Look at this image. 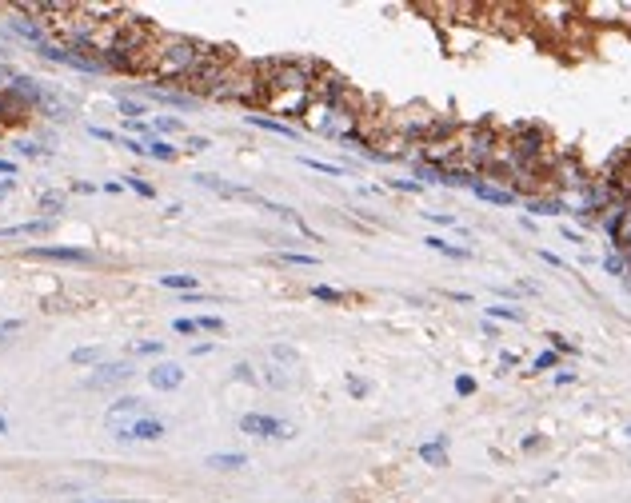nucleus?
<instances>
[{"mask_svg":"<svg viewBox=\"0 0 631 503\" xmlns=\"http://www.w3.org/2000/svg\"><path fill=\"white\" fill-rule=\"evenodd\" d=\"M528 212H532V216H567V212H571V200H567V196H556V192H547V196L528 200Z\"/></svg>","mask_w":631,"mask_h":503,"instance_id":"9d476101","label":"nucleus"},{"mask_svg":"<svg viewBox=\"0 0 631 503\" xmlns=\"http://www.w3.org/2000/svg\"><path fill=\"white\" fill-rule=\"evenodd\" d=\"M628 439H631V428H628Z\"/></svg>","mask_w":631,"mask_h":503,"instance_id":"680f3d73","label":"nucleus"},{"mask_svg":"<svg viewBox=\"0 0 631 503\" xmlns=\"http://www.w3.org/2000/svg\"><path fill=\"white\" fill-rule=\"evenodd\" d=\"M24 323L21 320H0V343L8 340V336H16V332H21Z\"/></svg>","mask_w":631,"mask_h":503,"instance_id":"a19ab883","label":"nucleus"},{"mask_svg":"<svg viewBox=\"0 0 631 503\" xmlns=\"http://www.w3.org/2000/svg\"><path fill=\"white\" fill-rule=\"evenodd\" d=\"M140 415H148V408H144V400H136V395H120L116 404L108 408V424L116 428L120 419H128V424H132V419H140Z\"/></svg>","mask_w":631,"mask_h":503,"instance_id":"1a4fd4ad","label":"nucleus"},{"mask_svg":"<svg viewBox=\"0 0 631 503\" xmlns=\"http://www.w3.org/2000/svg\"><path fill=\"white\" fill-rule=\"evenodd\" d=\"M348 395H356V400H364V395H368V384H360L356 376H348Z\"/></svg>","mask_w":631,"mask_h":503,"instance_id":"c03bdc74","label":"nucleus"},{"mask_svg":"<svg viewBox=\"0 0 631 503\" xmlns=\"http://www.w3.org/2000/svg\"><path fill=\"white\" fill-rule=\"evenodd\" d=\"M240 432L244 435H260V439H292V424H284V419H276V415H260V412H252V415H244L240 419Z\"/></svg>","mask_w":631,"mask_h":503,"instance_id":"7ed1b4c3","label":"nucleus"},{"mask_svg":"<svg viewBox=\"0 0 631 503\" xmlns=\"http://www.w3.org/2000/svg\"><path fill=\"white\" fill-rule=\"evenodd\" d=\"M388 188H396V192H408V196H420L423 184L420 180H388Z\"/></svg>","mask_w":631,"mask_h":503,"instance_id":"f704fd0d","label":"nucleus"},{"mask_svg":"<svg viewBox=\"0 0 631 503\" xmlns=\"http://www.w3.org/2000/svg\"><path fill=\"white\" fill-rule=\"evenodd\" d=\"M232 376L240 380V384H256V371H252L248 364H236V367H232Z\"/></svg>","mask_w":631,"mask_h":503,"instance_id":"58836bf2","label":"nucleus"},{"mask_svg":"<svg viewBox=\"0 0 631 503\" xmlns=\"http://www.w3.org/2000/svg\"><path fill=\"white\" fill-rule=\"evenodd\" d=\"M412 172H416V180L428 188V184H444V172L440 168H432V164H423V160H416L412 164Z\"/></svg>","mask_w":631,"mask_h":503,"instance_id":"412c9836","label":"nucleus"},{"mask_svg":"<svg viewBox=\"0 0 631 503\" xmlns=\"http://www.w3.org/2000/svg\"><path fill=\"white\" fill-rule=\"evenodd\" d=\"M488 312V320H508V323H523V312L519 308H512V304H491V308H484Z\"/></svg>","mask_w":631,"mask_h":503,"instance_id":"a211bd4d","label":"nucleus"},{"mask_svg":"<svg viewBox=\"0 0 631 503\" xmlns=\"http://www.w3.org/2000/svg\"><path fill=\"white\" fill-rule=\"evenodd\" d=\"M460 144H464V168H471L475 176H484V172L491 168V160H495V152H499L504 140H499V132L484 120V124L468 128V132L460 136Z\"/></svg>","mask_w":631,"mask_h":503,"instance_id":"f03ea898","label":"nucleus"},{"mask_svg":"<svg viewBox=\"0 0 631 503\" xmlns=\"http://www.w3.org/2000/svg\"><path fill=\"white\" fill-rule=\"evenodd\" d=\"M0 435H8V424H4V415H0Z\"/></svg>","mask_w":631,"mask_h":503,"instance_id":"bf43d9fd","label":"nucleus"},{"mask_svg":"<svg viewBox=\"0 0 631 503\" xmlns=\"http://www.w3.org/2000/svg\"><path fill=\"white\" fill-rule=\"evenodd\" d=\"M124 188H132V192H136V196H144V200H152V196H156V188H152L148 180H140V176H124Z\"/></svg>","mask_w":631,"mask_h":503,"instance_id":"a878e982","label":"nucleus"},{"mask_svg":"<svg viewBox=\"0 0 631 503\" xmlns=\"http://www.w3.org/2000/svg\"><path fill=\"white\" fill-rule=\"evenodd\" d=\"M556 384L567 388V384H576V371H556Z\"/></svg>","mask_w":631,"mask_h":503,"instance_id":"603ef678","label":"nucleus"},{"mask_svg":"<svg viewBox=\"0 0 631 503\" xmlns=\"http://www.w3.org/2000/svg\"><path fill=\"white\" fill-rule=\"evenodd\" d=\"M196 184H200V188H212V192H220V196H252L248 188H240V184H224L220 176H208V172H200Z\"/></svg>","mask_w":631,"mask_h":503,"instance_id":"ddd939ff","label":"nucleus"},{"mask_svg":"<svg viewBox=\"0 0 631 503\" xmlns=\"http://www.w3.org/2000/svg\"><path fill=\"white\" fill-rule=\"evenodd\" d=\"M304 168H312V172H320V176H344V168L340 164H327V160H312V156H304Z\"/></svg>","mask_w":631,"mask_h":503,"instance_id":"5701e85b","label":"nucleus"},{"mask_svg":"<svg viewBox=\"0 0 631 503\" xmlns=\"http://www.w3.org/2000/svg\"><path fill=\"white\" fill-rule=\"evenodd\" d=\"M132 376H136V371H132V364H124V360H120V364H100V367L92 371V376L84 380V388H88V391H100V388H120V384H128Z\"/></svg>","mask_w":631,"mask_h":503,"instance_id":"20e7f679","label":"nucleus"},{"mask_svg":"<svg viewBox=\"0 0 631 503\" xmlns=\"http://www.w3.org/2000/svg\"><path fill=\"white\" fill-rule=\"evenodd\" d=\"M539 260H543V264H552V268H563V260L556 256V251H539Z\"/></svg>","mask_w":631,"mask_h":503,"instance_id":"3c124183","label":"nucleus"},{"mask_svg":"<svg viewBox=\"0 0 631 503\" xmlns=\"http://www.w3.org/2000/svg\"><path fill=\"white\" fill-rule=\"evenodd\" d=\"M164 352V340H136L132 343V356H160Z\"/></svg>","mask_w":631,"mask_h":503,"instance_id":"c85d7f7f","label":"nucleus"},{"mask_svg":"<svg viewBox=\"0 0 631 503\" xmlns=\"http://www.w3.org/2000/svg\"><path fill=\"white\" fill-rule=\"evenodd\" d=\"M164 288H176V292H196V275H160Z\"/></svg>","mask_w":631,"mask_h":503,"instance_id":"4be33fe9","label":"nucleus"},{"mask_svg":"<svg viewBox=\"0 0 631 503\" xmlns=\"http://www.w3.org/2000/svg\"><path fill=\"white\" fill-rule=\"evenodd\" d=\"M272 356H276V360H284V364H296V352H292V347H284V343H276V347H272Z\"/></svg>","mask_w":631,"mask_h":503,"instance_id":"a18cd8bd","label":"nucleus"},{"mask_svg":"<svg viewBox=\"0 0 631 503\" xmlns=\"http://www.w3.org/2000/svg\"><path fill=\"white\" fill-rule=\"evenodd\" d=\"M623 284H628V292H631V275H623Z\"/></svg>","mask_w":631,"mask_h":503,"instance_id":"052dcab7","label":"nucleus"},{"mask_svg":"<svg viewBox=\"0 0 631 503\" xmlns=\"http://www.w3.org/2000/svg\"><path fill=\"white\" fill-rule=\"evenodd\" d=\"M156 132H180L184 128V120L180 116H156V124H152Z\"/></svg>","mask_w":631,"mask_h":503,"instance_id":"c756f323","label":"nucleus"},{"mask_svg":"<svg viewBox=\"0 0 631 503\" xmlns=\"http://www.w3.org/2000/svg\"><path fill=\"white\" fill-rule=\"evenodd\" d=\"M40 208H45V212H52V216H56V212L64 208V196H60V192H40Z\"/></svg>","mask_w":631,"mask_h":503,"instance_id":"2f4dec72","label":"nucleus"},{"mask_svg":"<svg viewBox=\"0 0 631 503\" xmlns=\"http://www.w3.org/2000/svg\"><path fill=\"white\" fill-rule=\"evenodd\" d=\"M423 216H428L432 224H440V228H460V220H456L451 212H423Z\"/></svg>","mask_w":631,"mask_h":503,"instance_id":"72a5a7b5","label":"nucleus"},{"mask_svg":"<svg viewBox=\"0 0 631 503\" xmlns=\"http://www.w3.org/2000/svg\"><path fill=\"white\" fill-rule=\"evenodd\" d=\"M280 260L284 264H300V268H316V264H320V260L308 256V251H280Z\"/></svg>","mask_w":631,"mask_h":503,"instance_id":"cd10ccee","label":"nucleus"},{"mask_svg":"<svg viewBox=\"0 0 631 503\" xmlns=\"http://www.w3.org/2000/svg\"><path fill=\"white\" fill-rule=\"evenodd\" d=\"M563 240H571V244H584V236H580L576 228H563Z\"/></svg>","mask_w":631,"mask_h":503,"instance_id":"6e6d98bb","label":"nucleus"},{"mask_svg":"<svg viewBox=\"0 0 631 503\" xmlns=\"http://www.w3.org/2000/svg\"><path fill=\"white\" fill-rule=\"evenodd\" d=\"M248 124H256V128H264V132H276V136L296 140V128L284 124V120H272V116H248Z\"/></svg>","mask_w":631,"mask_h":503,"instance_id":"dca6fc26","label":"nucleus"},{"mask_svg":"<svg viewBox=\"0 0 631 503\" xmlns=\"http://www.w3.org/2000/svg\"><path fill=\"white\" fill-rule=\"evenodd\" d=\"M423 244L432 251H440V256H447V260H471V248H456V244H447L444 236H428Z\"/></svg>","mask_w":631,"mask_h":503,"instance_id":"2eb2a0df","label":"nucleus"},{"mask_svg":"<svg viewBox=\"0 0 631 503\" xmlns=\"http://www.w3.org/2000/svg\"><path fill=\"white\" fill-rule=\"evenodd\" d=\"M116 104H120V112L128 116V120H140V116H144V104H136V100H128V96H120Z\"/></svg>","mask_w":631,"mask_h":503,"instance_id":"473e14b6","label":"nucleus"},{"mask_svg":"<svg viewBox=\"0 0 631 503\" xmlns=\"http://www.w3.org/2000/svg\"><path fill=\"white\" fill-rule=\"evenodd\" d=\"M604 272L608 275H619V280H623V275H628V260H623V251H604Z\"/></svg>","mask_w":631,"mask_h":503,"instance_id":"aec40b11","label":"nucleus"},{"mask_svg":"<svg viewBox=\"0 0 631 503\" xmlns=\"http://www.w3.org/2000/svg\"><path fill=\"white\" fill-rule=\"evenodd\" d=\"M12 188H16V180H0V200H4V196H8Z\"/></svg>","mask_w":631,"mask_h":503,"instance_id":"13d9d810","label":"nucleus"},{"mask_svg":"<svg viewBox=\"0 0 631 503\" xmlns=\"http://www.w3.org/2000/svg\"><path fill=\"white\" fill-rule=\"evenodd\" d=\"M120 148H128L136 156H148V144H140V140H120Z\"/></svg>","mask_w":631,"mask_h":503,"instance_id":"de8ad7c7","label":"nucleus"},{"mask_svg":"<svg viewBox=\"0 0 631 503\" xmlns=\"http://www.w3.org/2000/svg\"><path fill=\"white\" fill-rule=\"evenodd\" d=\"M208 148H212V144L204 136H188L184 140V152H208Z\"/></svg>","mask_w":631,"mask_h":503,"instance_id":"79ce46f5","label":"nucleus"},{"mask_svg":"<svg viewBox=\"0 0 631 503\" xmlns=\"http://www.w3.org/2000/svg\"><path fill=\"white\" fill-rule=\"evenodd\" d=\"M471 196H475V200H484V204H495V208H512V204H519V196H515V192H508V188H499V184L484 180V176H480V184L471 188Z\"/></svg>","mask_w":631,"mask_h":503,"instance_id":"0eeeda50","label":"nucleus"},{"mask_svg":"<svg viewBox=\"0 0 631 503\" xmlns=\"http://www.w3.org/2000/svg\"><path fill=\"white\" fill-rule=\"evenodd\" d=\"M172 328H176L180 336H196V332H200V328H196V320H184V316H180V320L172 323Z\"/></svg>","mask_w":631,"mask_h":503,"instance_id":"37998d69","label":"nucleus"},{"mask_svg":"<svg viewBox=\"0 0 631 503\" xmlns=\"http://www.w3.org/2000/svg\"><path fill=\"white\" fill-rule=\"evenodd\" d=\"M100 356H104L100 347H76V352H72V364H96Z\"/></svg>","mask_w":631,"mask_h":503,"instance_id":"7c9ffc66","label":"nucleus"},{"mask_svg":"<svg viewBox=\"0 0 631 503\" xmlns=\"http://www.w3.org/2000/svg\"><path fill=\"white\" fill-rule=\"evenodd\" d=\"M152 100H160V104H168V108H192L196 100L188 96V92H176V88H144Z\"/></svg>","mask_w":631,"mask_h":503,"instance_id":"f8f14e48","label":"nucleus"},{"mask_svg":"<svg viewBox=\"0 0 631 503\" xmlns=\"http://www.w3.org/2000/svg\"><path fill=\"white\" fill-rule=\"evenodd\" d=\"M148 156H152V160H160V164H172L180 152H176L168 140H148Z\"/></svg>","mask_w":631,"mask_h":503,"instance_id":"6ab92c4d","label":"nucleus"},{"mask_svg":"<svg viewBox=\"0 0 631 503\" xmlns=\"http://www.w3.org/2000/svg\"><path fill=\"white\" fill-rule=\"evenodd\" d=\"M208 56V48L188 40V36H160L156 48H152V60H148V72L160 80V84H180L192 72L200 69V60Z\"/></svg>","mask_w":631,"mask_h":503,"instance_id":"f257e3e1","label":"nucleus"},{"mask_svg":"<svg viewBox=\"0 0 631 503\" xmlns=\"http://www.w3.org/2000/svg\"><path fill=\"white\" fill-rule=\"evenodd\" d=\"M312 296L320 299V304H344V292H336V288H327V284H316Z\"/></svg>","mask_w":631,"mask_h":503,"instance_id":"bb28decb","label":"nucleus"},{"mask_svg":"<svg viewBox=\"0 0 631 503\" xmlns=\"http://www.w3.org/2000/svg\"><path fill=\"white\" fill-rule=\"evenodd\" d=\"M148 384L156 391H176L180 384H184V367L180 364H156L152 371H148Z\"/></svg>","mask_w":631,"mask_h":503,"instance_id":"6e6552de","label":"nucleus"},{"mask_svg":"<svg viewBox=\"0 0 631 503\" xmlns=\"http://www.w3.org/2000/svg\"><path fill=\"white\" fill-rule=\"evenodd\" d=\"M0 176L4 180H16V160H0Z\"/></svg>","mask_w":631,"mask_h":503,"instance_id":"8fccbe9b","label":"nucleus"},{"mask_svg":"<svg viewBox=\"0 0 631 503\" xmlns=\"http://www.w3.org/2000/svg\"><path fill=\"white\" fill-rule=\"evenodd\" d=\"M539 447H543V435H539V432L523 435V452H539Z\"/></svg>","mask_w":631,"mask_h":503,"instance_id":"49530a36","label":"nucleus"},{"mask_svg":"<svg viewBox=\"0 0 631 503\" xmlns=\"http://www.w3.org/2000/svg\"><path fill=\"white\" fill-rule=\"evenodd\" d=\"M552 367H560V356L547 347V352H539L536 360H532V376H536V371H552Z\"/></svg>","mask_w":631,"mask_h":503,"instance_id":"393cba45","label":"nucleus"},{"mask_svg":"<svg viewBox=\"0 0 631 503\" xmlns=\"http://www.w3.org/2000/svg\"><path fill=\"white\" fill-rule=\"evenodd\" d=\"M88 132H92L96 140H120L116 132H108V128H88Z\"/></svg>","mask_w":631,"mask_h":503,"instance_id":"5fc2aeb1","label":"nucleus"},{"mask_svg":"<svg viewBox=\"0 0 631 503\" xmlns=\"http://www.w3.org/2000/svg\"><path fill=\"white\" fill-rule=\"evenodd\" d=\"M72 503H140V500H72Z\"/></svg>","mask_w":631,"mask_h":503,"instance_id":"4d7b16f0","label":"nucleus"},{"mask_svg":"<svg viewBox=\"0 0 631 503\" xmlns=\"http://www.w3.org/2000/svg\"><path fill=\"white\" fill-rule=\"evenodd\" d=\"M196 328H200V332H224V320H220V316H200Z\"/></svg>","mask_w":631,"mask_h":503,"instance_id":"e433bc0d","label":"nucleus"},{"mask_svg":"<svg viewBox=\"0 0 631 503\" xmlns=\"http://www.w3.org/2000/svg\"><path fill=\"white\" fill-rule=\"evenodd\" d=\"M124 128H128V132H140V136H152V124H144V120H128Z\"/></svg>","mask_w":631,"mask_h":503,"instance_id":"09e8293b","label":"nucleus"},{"mask_svg":"<svg viewBox=\"0 0 631 503\" xmlns=\"http://www.w3.org/2000/svg\"><path fill=\"white\" fill-rule=\"evenodd\" d=\"M272 388H288V376H284V367H268V376H264Z\"/></svg>","mask_w":631,"mask_h":503,"instance_id":"ea45409f","label":"nucleus"},{"mask_svg":"<svg viewBox=\"0 0 631 503\" xmlns=\"http://www.w3.org/2000/svg\"><path fill=\"white\" fill-rule=\"evenodd\" d=\"M28 260H52V264H88L92 256L84 248H48V244H36V248L24 251Z\"/></svg>","mask_w":631,"mask_h":503,"instance_id":"423d86ee","label":"nucleus"},{"mask_svg":"<svg viewBox=\"0 0 631 503\" xmlns=\"http://www.w3.org/2000/svg\"><path fill=\"white\" fill-rule=\"evenodd\" d=\"M420 459L428 463V467H447V435H436L432 443H423Z\"/></svg>","mask_w":631,"mask_h":503,"instance_id":"9b49d317","label":"nucleus"},{"mask_svg":"<svg viewBox=\"0 0 631 503\" xmlns=\"http://www.w3.org/2000/svg\"><path fill=\"white\" fill-rule=\"evenodd\" d=\"M456 395H475V380L471 376H456Z\"/></svg>","mask_w":631,"mask_h":503,"instance_id":"4c0bfd02","label":"nucleus"},{"mask_svg":"<svg viewBox=\"0 0 631 503\" xmlns=\"http://www.w3.org/2000/svg\"><path fill=\"white\" fill-rule=\"evenodd\" d=\"M547 343H552L556 356H580V347H576L571 340H563V336H556V332H547Z\"/></svg>","mask_w":631,"mask_h":503,"instance_id":"b1692460","label":"nucleus"},{"mask_svg":"<svg viewBox=\"0 0 631 503\" xmlns=\"http://www.w3.org/2000/svg\"><path fill=\"white\" fill-rule=\"evenodd\" d=\"M160 435H164V419H156V415H140V419L116 428V439H124V443H132V439H160Z\"/></svg>","mask_w":631,"mask_h":503,"instance_id":"39448f33","label":"nucleus"},{"mask_svg":"<svg viewBox=\"0 0 631 503\" xmlns=\"http://www.w3.org/2000/svg\"><path fill=\"white\" fill-rule=\"evenodd\" d=\"M16 152H21V156H28V160L45 156V148H40V144H32V140H21V144H16Z\"/></svg>","mask_w":631,"mask_h":503,"instance_id":"c9c22d12","label":"nucleus"},{"mask_svg":"<svg viewBox=\"0 0 631 503\" xmlns=\"http://www.w3.org/2000/svg\"><path fill=\"white\" fill-rule=\"evenodd\" d=\"M248 456L244 452H220V456H208V467H220V471H236V467H244Z\"/></svg>","mask_w":631,"mask_h":503,"instance_id":"f3484780","label":"nucleus"},{"mask_svg":"<svg viewBox=\"0 0 631 503\" xmlns=\"http://www.w3.org/2000/svg\"><path fill=\"white\" fill-rule=\"evenodd\" d=\"M519 364V356H515V352H504V356H499V367H515Z\"/></svg>","mask_w":631,"mask_h":503,"instance_id":"864d4df0","label":"nucleus"},{"mask_svg":"<svg viewBox=\"0 0 631 503\" xmlns=\"http://www.w3.org/2000/svg\"><path fill=\"white\" fill-rule=\"evenodd\" d=\"M52 228V220H28V224H12V228H0V240H12V236H45Z\"/></svg>","mask_w":631,"mask_h":503,"instance_id":"4468645a","label":"nucleus"}]
</instances>
